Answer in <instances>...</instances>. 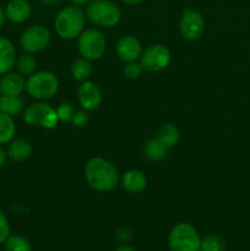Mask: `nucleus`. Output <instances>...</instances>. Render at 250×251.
Listing matches in <instances>:
<instances>
[{
    "instance_id": "1",
    "label": "nucleus",
    "mask_w": 250,
    "mask_h": 251,
    "mask_svg": "<svg viewBox=\"0 0 250 251\" xmlns=\"http://www.w3.org/2000/svg\"><path fill=\"white\" fill-rule=\"evenodd\" d=\"M85 176L88 185L100 193L113 190L119 183L118 169L102 157H93L87 162Z\"/></svg>"
},
{
    "instance_id": "2",
    "label": "nucleus",
    "mask_w": 250,
    "mask_h": 251,
    "mask_svg": "<svg viewBox=\"0 0 250 251\" xmlns=\"http://www.w3.org/2000/svg\"><path fill=\"white\" fill-rule=\"evenodd\" d=\"M54 27L63 39L76 38L82 33L85 27V12L76 5L64 7L56 14Z\"/></svg>"
},
{
    "instance_id": "3",
    "label": "nucleus",
    "mask_w": 250,
    "mask_h": 251,
    "mask_svg": "<svg viewBox=\"0 0 250 251\" xmlns=\"http://www.w3.org/2000/svg\"><path fill=\"white\" fill-rule=\"evenodd\" d=\"M200 235L190 223H178L169 232L168 247L171 251H200Z\"/></svg>"
},
{
    "instance_id": "4",
    "label": "nucleus",
    "mask_w": 250,
    "mask_h": 251,
    "mask_svg": "<svg viewBox=\"0 0 250 251\" xmlns=\"http://www.w3.org/2000/svg\"><path fill=\"white\" fill-rule=\"evenodd\" d=\"M86 16L97 26L110 28L119 24L122 12L110 0H91L86 9Z\"/></svg>"
},
{
    "instance_id": "5",
    "label": "nucleus",
    "mask_w": 250,
    "mask_h": 251,
    "mask_svg": "<svg viewBox=\"0 0 250 251\" xmlns=\"http://www.w3.org/2000/svg\"><path fill=\"white\" fill-rule=\"evenodd\" d=\"M59 80L50 71H38L27 78L26 90L29 96L37 100H49L55 96Z\"/></svg>"
},
{
    "instance_id": "6",
    "label": "nucleus",
    "mask_w": 250,
    "mask_h": 251,
    "mask_svg": "<svg viewBox=\"0 0 250 251\" xmlns=\"http://www.w3.org/2000/svg\"><path fill=\"white\" fill-rule=\"evenodd\" d=\"M105 38L97 29H86L78 36V50L87 60H98L105 51Z\"/></svg>"
},
{
    "instance_id": "7",
    "label": "nucleus",
    "mask_w": 250,
    "mask_h": 251,
    "mask_svg": "<svg viewBox=\"0 0 250 251\" xmlns=\"http://www.w3.org/2000/svg\"><path fill=\"white\" fill-rule=\"evenodd\" d=\"M24 120L32 126H41L44 129H53L59 123L56 110L44 102L33 103L29 105L25 110Z\"/></svg>"
},
{
    "instance_id": "8",
    "label": "nucleus",
    "mask_w": 250,
    "mask_h": 251,
    "mask_svg": "<svg viewBox=\"0 0 250 251\" xmlns=\"http://www.w3.org/2000/svg\"><path fill=\"white\" fill-rule=\"evenodd\" d=\"M142 69L149 73H159L169 65L171 61V51L163 44H152L147 47L146 50L141 54Z\"/></svg>"
},
{
    "instance_id": "9",
    "label": "nucleus",
    "mask_w": 250,
    "mask_h": 251,
    "mask_svg": "<svg viewBox=\"0 0 250 251\" xmlns=\"http://www.w3.org/2000/svg\"><path fill=\"white\" fill-rule=\"evenodd\" d=\"M49 41H50V32L42 25H33V26L27 27L22 32L21 38H20L22 49L31 54L43 50L48 46Z\"/></svg>"
},
{
    "instance_id": "10",
    "label": "nucleus",
    "mask_w": 250,
    "mask_h": 251,
    "mask_svg": "<svg viewBox=\"0 0 250 251\" xmlns=\"http://www.w3.org/2000/svg\"><path fill=\"white\" fill-rule=\"evenodd\" d=\"M179 29L181 36L188 41H196L205 31V20L199 11L194 9H185L181 12Z\"/></svg>"
},
{
    "instance_id": "11",
    "label": "nucleus",
    "mask_w": 250,
    "mask_h": 251,
    "mask_svg": "<svg viewBox=\"0 0 250 251\" xmlns=\"http://www.w3.org/2000/svg\"><path fill=\"white\" fill-rule=\"evenodd\" d=\"M78 102L83 110H95L102 103V93L98 86L91 81H83L77 91Z\"/></svg>"
},
{
    "instance_id": "12",
    "label": "nucleus",
    "mask_w": 250,
    "mask_h": 251,
    "mask_svg": "<svg viewBox=\"0 0 250 251\" xmlns=\"http://www.w3.org/2000/svg\"><path fill=\"white\" fill-rule=\"evenodd\" d=\"M117 54L125 63L136 61L141 56V43L136 37L131 34H125L118 41Z\"/></svg>"
},
{
    "instance_id": "13",
    "label": "nucleus",
    "mask_w": 250,
    "mask_h": 251,
    "mask_svg": "<svg viewBox=\"0 0 250 251\" xmlns=\"http://www.w3.org/2000/svg\"><path fill=\"white\" fill-rule=\"evenodd\" d=\"M5 17L14 24H22L31 16V5L26 0H11L4 9Z\"/></svg>"
},
{
    "instance_id": "14",
    "label": "nucleus",
    "mask_w": 250,
    "mask_h": 251,
    "mask_svg": "<svg viewBox=\"0 0 250 251\" xmlns=\"http://www.w3.org/2000/svg\"><path fill=\"white\" fill-rule=\"evenodd\" d=\"M26 88V81L20 74L7 73L0 78V92L4 96H20Z\"/></svg>"
},
{
    "instance_id": "15",
    "label": "nucleus",
    "mask_w": 250,
    "mask_h": 251,
    "mask_svg": "<svg viewBox=\"0 0 250 251\" xmlns=\"http://www.w3.org/2000/svg\"><path fill=\"white\" fill-rule=\"evenodd\" d=\"M16 64V51L11 42L0 37V76L10 73Z\"/></svg>"
},
{
    "instance_id": "16",
    "label": "nucleus",
    "mask_w": 250,
    "mask_h": 251,
    "mask_svg": "<svg viewBox=\"0 0 250 251\" xmlns=\"http://www.w3.org/2000/svg\"><path fill=\"white\" fill-rule=\"evenodd\" d=\"M122 185L127 193L137 194L141 193L147 185V179L141 171L130 169L123 176Z\"/></svg>"
},
{
    "instance_id": "17",
    "label": "nucleus",
    "mask_w": 250,
    "mask_h": 251,
    "mask_svg": "<svg viewBox=\"0 0 250 251\" xmlns=\"http://www.w3.org/2000/svg\"><path fill=\"white\" fill-rule=\"evenodd\" d=\"M32 145L27 140L20 139L9 142L7 156L15 162H24L28 159L32 154Z\"/></svg>"
},
{
    "instance_id": "18",
    "label": "nucleus",
    "mask_w": 250,
    "mask_h": 251,
    "mask_svg": "<svg viewBox=\"0 0 250 251\" xmlns=\"http://www.w3.org/2000/svg\"><path fill=\"white\" fill-rule=\"evenodd\" d=\"M156 139L163 145L166 149H171V147L175 146L178 144L179 139H180V132L179 129L173 124H164L159 127L157 131Z\"/></svg>"
},
{
    "instance_id": "19",
    "label": "nucleus",
    "mask_w": 250,
    "mask_h": 251,
    "mask_svg": "<svg viewBox=\"0 0 250 251\" xmlns=\"http://www.w3.org/2000/svg\"><path fill=\"white\" fill-rule=\"evenodd\" d=\"M25 102L20 96H4L0 97V112L14 117L24 110Z\"/></svg>"
},
{
    "instance_id": "20",
    "label": "nucleus",
    "mask_w": 250,
    "mask_h": 251,
    "mask_svg": "<svg viewBox=\"0 0 250 251\" xmlns=\"http://www.w3.org/2000/svg\"><path fill=\"white\" fill-rule=\"evenodd\" d=\"M15 132H16V126L12 117L0 112V145L11 142Z\"/></svg>"
},
{
    "instance_id": "21",
    "label": "nucleus",
    "mask_w": 250,
    "mask_h": 251,
    "mask_svg": "<svg viewBox=\"0 0 250 251\" xmlns=\"http://www.w3.org/2000/svg\"><path fill=\"white\" fill-rule=\"evenodd\" d=\"M71 76H73L74 80L76 81H86L91 76L92 73V65H91L90 60L85 58L76 59L73 63L70 68Z\"/></svg>"
},
{
    "instance_id": "22",
    "label": "nucleus",
    "mask_w": 250,
    "mask_h": 251,
    "mask_svg": "<svg viewBox=\"0 0 250 251\" xmlns=\"http://www.w3.org/2000/svg\"><path fill=\"white\" fill-rule=\"evenodd\" d=\"M167 150L158 140L154 137V139L149 140V141L145 144L144 146V153L150 161L158 162L161 159H163L167 154Z\"/></svg>"
},
{
    "instance_id": "23",
    "label": "nucleus",
    "mask_w": 250,
    "mask_h": 251,
    "mask_svg": "<svg viewBox=\"0 0 250 251\" xmlns=\"http://www.w3.org/2000/svg\"><path fill=\"white\" fill-rule=\"evenodd\" d=\"M37 64H38L37 63V59L31 53H27L19 56V59H16L15 65H16V69L20 75L31 76L32 74L36 73Z\"/></svg>"
},
{
    "instance_id": "24",
    "label": "nucleus",
    "mask_w": 250,
    "mask_h": 251,
    "mask_svg": "<svg viewBox=\"0 0 250 251\" xmlns=\"http://www.w3.org/2000/svg\"><path fill=\"white\" fill-rule=\"evenodd\" d=\"M225 243L222 237L220 235H207L203 239H201L200 251H225Z\"/></svg>"
},
{
    "instance_id": "25",
    "label": "nucleus",
    "mask_w": 250,
    "mask_h": 251,
    "mask_svg": "<svg viewBox=\"0 0 250 251\" xmlns=\"http://www.w3.org/2000/svg\"><path fill=\"white\" fill-rule=\"evenodd\" d=\"M6 251H32L31 244L22 235H10L5 242Z\"/></svg>"
},
{
    "instance_id": "26",
    "label": "nucleus",
    "mask_w": 250,
    "mask_h": 251,
    "mask_svg": "<svg viewBox=\"0 0 250 251\" xmlns=\"http://www.w3.org/2000/svg\"><path fill=\"white\" fill-rule=\"evenodd\" d=\"M56 114H58L60 122H71L74 114H75V109L70 102H64L56 108Z\"/></svg>"
},
{
    "instance_id": "27",
    "label": "nucleus",
    "mask_w": 250,
    "mask_h": 251,
    "mask_svg": "<svg viewBox=\"0 0 250 251\" xmlns=\"http://www.w3.org/2000/svg\"><path fill=\"white\" fill-rule=\"evenodd\" d=\"M142 71H144V69H142L141 64L132 61V63H127L123 73H124L125 78H127V80H137L141 76Z\"/></svg>"
},
{
    "instance_id": "28",
    "label": "nucleus",
    "mask_w": 250,
    "mask_h": 251,
    "mask_svg": "<svg viewBox=\"0 0 250 251\" xmlns=\"http://www.w3.org/2000/svg\"><path fill=\"white\" fill-rule=\"evenodd\" d=\"M10 237V226L7 222L6 216L2 211H0V245L6 242L7 238Z\"/></svg>"
},
{
    "instance_id": "29",
    "label": "nucleus",
    "mask_w": 250,
    "mask_h": 251,
    "mask_svg": "<svg viewBox=\"0 0 250 251\" xmlns=\"http://www.w3.org/2000/svg\"><path fill=\"white\" fill-rule=\"evenodd\" d=\"M73 124L77 127L85 126L86 123L88 122V117L85 112H75L73 119H71Z\"/></svg>"
},
{
    "instance_id": "30",
    "label": "nucleus",
    "mask_w": 250,
    "mask_h": 251,
    "mask_svg": "<svg viewBox=\"0 0 250 251\" xmlns=\"http://www.w3.org/2000/svg\"><path fill=\"white\" fill-rule=\"evenodd\" d=\"M6 156H7L6 152H5L4 149L0 146V168H1V167L5 164V162H6Z\"/></svg>"
},
{
    "instance_id": "31",
    "label": "nucleus",
    "mask_w": 250,
    "mask_h": 251,
    "mask_svg": "<svg viewBox=\"0 0 250 251\" xmlns=\"http://www.w3.org/2000/svg\"><path fill=\"white\" fill-rule=\"evenodd\" d=\"M73 2V5L76 6H83V5H88L91 2V0H70Z\"/></svg>"
},
{
    "instance_id": "32",
    "label": "nucleus",
    "mask_w": 250,
    "mask_h": 251,
    "mask_svg": "<svg viewBox=\"0 0 250 251\" xmlns=\"http://www.w3.org/2000/svg\"><path fill=\"white\" fill-rule=\"evenodd\" d=\"M114 251H136L134 249V248L129 247V245H122V247H119L118 249H115Z\"/></svg>"
},
{
    "instance_id": "33",
    "label": "nucleus",
    "mask_w": 250,
    "mask_h": 251,
    "mask_svg": "<svg viewBox=\"0 0 250 251\" xmlns=\"http://www.w3.org/2000/svg\"><path fill=\"white\" fill-rule=\"evenodd\" d=\"M5 19H6V17H5V12H4V10H2L1 7H0V28H1L2 25H4Z\"/></svg>"
},
{
    "instance_id": "34",
    "label": "nucleus",
    "mask_w": 250,
    "mask_h": 251,
    "mask_svg": "<svg viewBox=\"0 0 250 251\" xmlns=\"http://www.w3.org/2000/svg\"><path fill=\"white\" fill-rule=\"evenodd\" d=\"M122 1L127 5H139L142 0H122Z\"/></svg>"
},
{
    "instance_id": "35",
    "label": "nucleus",
    "mask_w": 250,
    "mask_h": 251,
    "mask_svg": "<svg viewBox=\"0 0 250 251\" xmlns=\"http://www.w3.org/2000/svg\"><path fill=\"white\" fill-rule=\"evenodd\" d=\"M42 1H43L44 4H55V2H58L59 0H42Z\"/></svg>"
}]
</instances>
